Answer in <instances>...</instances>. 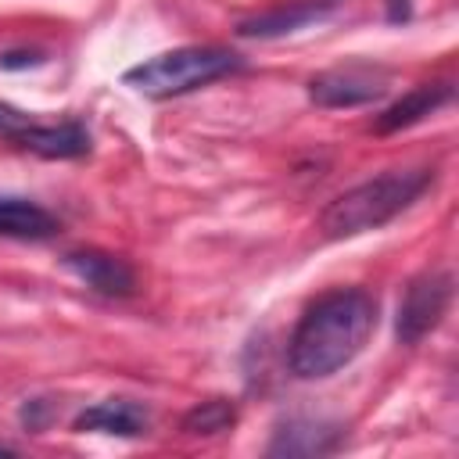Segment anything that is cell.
I'll list each match as a JSON object with an SVG mask.
<instances>
[{
  "mask_svg": "<svg viewBox=\"0 0 459 459\" xmlns=\"http://www.w3.org/2000/svg\"><path fill=\"white\" fill-rule=\"evenodd\" d=\"M377 330V301L362 287L319 294L287 341V366L298 380H326L344 369Z\"/></svg>",
  "mask_w": 459,
  "mask_h": 459,
  "instance_id": "6da1fadb",
  "label": "cell"
},
{
  "mask_svg": "<svg viewBox=\"0 0 459 459\" xmlns=\"http://www.w3.org/2000/svg\"><path fill=\"white\" fill-rule=\"evenodd\" d=\"M430 183H434V169H391L384 176H373L337 194L319 212V230L326 240H344L377 230L394 215H402Z\"/></svg>",
  "mask_w": 459,
  "mask_h": 459,
  "instance_id": "7a4b0ae2",
  "label": "cell"
},
{
  "mask_svg": "<svg viewBox=\"0 0 459 459\" xmlns=\"http://www.w3.org/2000/svg\"><path fill=\"white\" fill-rule=\"evenodd\" d=\"M237 68H240V57L226 47H176L126 68L122 82L151 100H165V97H183L190 90H201Z\"/></svg>",
  "mask_w": 459,
  "mask_h": 459,
  "instance_id": "3957f363",
  "label": "cell"
},
{
  "mask_svg": "<svg viewBox=\"0 0 459 459\" xmlns=\"http://www.w3.org/2000/svg\"><path fill=\"white\" fill-rule=\"evenodd\" d=\"M448 305H452V273L448 269H430V273L416 276L398 301V319H394L398 341L402 344L423 341L441 323Z\"/></svg>",
  "mask_w": 459,
  "mask_h": 459,
  "instance_id": "277c9868",
  "label": "cell"
},
{
  "mask_svg": "<svg viewBox=\"0 0 459 459\" xmlns=\"http://www.w3.org/2000/svg\"><path fill=\"white\" fill-rule=\"evenodd\" d=\"M387 93L384 72L348 65V68H326L308 79V97L319 108H362Z\"/></svg>",
  "mask_w": 459,
  "mask_h": 459,
  "instance_id": "5b68a950",
  "label": "cell"
},
{
  "mask_svg": "<svg viewBox=\"0 0 459 459\" xmlns=\"http://www.w3.org/2000/svg\"><path fill=\"white\" fill-rule=\"evenodd\" d=\"M61 262H65L68 273H75L97 294L129 298L136 290V273L118 255H108V251H97V247H79V251H68Z\"/></svg>",
  "mask_w": 459,
  "mask_h": 459,
  "instance_id": "8992f818",
  "label": "cell"
},
{
  "mask_svg": "<svg viewBox=\"0 0 459 459\" xmlns=\"http://www.w3.org/2000/svg\"><path fill=\"white\" fill-rule=\"evenodd\" d=\"M344 0H287V4H276L255 18H244L237 25V36H247V39H273V36H287V32H298L301 25H312V22H323L326 14H333Z\"/></svg>",
  "mask_w": 459,
  "mask_h": 459,
  "instance_id": "52a82bcc",
  "label": "cell"
},
{
  "mask_svg": "<svg viewBox=\"0 0 459 459\" xmlns=\"http://www.w3.org/2000/svg\"><path fill=\"white\" fill-rule=\"evenodd\" d=\"M11 140L39 158H82L90 151V133L79 122H54V126H39V122H25L11 133Z\"/></svg>",
  "mask_w": 459,
  "mask_h": 459,
  "instance_id": "ba28073f",
  "label": "cell"
},
{
  "mask_svg": "<svg viewBox=\"0 0 459 459\" xmlns=\"http://www.w3.org/2000/svg\"><path fill=\"white\" fill-rule=\"evenodd\" d=\"M151 427V416L143 412V405L136 402H126V398H108V402H97L90 409H82L72 423V430L79 434H115V437H140L147 434Z\"/></svg>",
  "mask_w": 459,
  "mask_h": 459,
  "instance_id": "9c48e42d",
  "label": "cell"
},
{
  "mask_svg": "<svg viewBox=\"0 0 459 459\" xmlns=\"http://www.w3.org/2000/svg\"><path fill=\"white\" fill-rule=\"evenodd\" d=\"M452 97H455L452 82H423V86L409 90L405 97H398L391 108H384V111L377 115L373 129L384 133V136H387V133H398V129H409V126L423 122L427 115H434L437 108H445Z\"/></svg>",
  "mask_w": 459,
  "mask_h": 459,
  "instance_id": "30bf717a",
  "label": "cell"
},
{
  "mask_svg": "<svg viewBox=\"0 0 459 459\" xmlns=\"http://www.w3.org/2000/svg\"><path fill=\"white\" fill-rule=\"evenodd\" d=\"M57 230H61V222L47 208H39V204H32L25 197H0V237L47 240Z\"/></svg>",
  "mask_w": 459,
  "mask_h": 459,
  "instance_id": "8fae6325",
  "label": "cell"
},
{
  "mask_svg": "<svg viewBox=\"0 0 459 459\" xmlns=\"http://www.w3.org/2000/svg\"><path fill=\"white\" fill-rule=\"evenodd\" d=\"M337 441H341V430H333V427L290 420L283 430H276L269 455H319V452L337 448Z\"/></svg>",
  "mask_w": 459,
  "mask_h": 459,
  "instance_id": "7c38bea8",
  "label": "cell"
},
{
  "mask_svg": "<svg viewBox=\"0 0 459 459\" xmlns=\"http://www.w3.org/2000/svg\"><path fill=\"white\" fill-rule=\"evenodd\" d=\"M233 423H237V405L230 398H208L183 412L179 430L186 437H215V434H226Z\"/></svg>",
  "mask_w": 459,
  "mask_h": 459,
  "instance_id": "4fadbf2b",
  "label": "cell"
},
{
  "mask_svg": "<svg viewBox=\"0 0 459 459\" xmlns=\"http://www.w3.org/2000/svg\"><path fill=\"white\" fill-rule=\"evenodd\" d=\"M29 122V115H22V111H14V108H4L0 104V136H7L11 140V133L18 129V126H25Z\"/></svg>",
  "mask_w": 459,
  "mask_h": 459,
  "instance_id": "5bb4252c",
  "label": "cell"
},
{
  "mask_svg": "<svg viewBox=\"0 0 459 459\" xmlns=\"http://www.w3.org/2000/svg\"><path fill=\"white\" fill-rule=\"evenodd\" d=\"M36 61H39V54H32V50H11L0 57V68H29Z\"/></svg>",
  "mask_w": 459,
  "mask_h": 459,
  "instance_id": "9a60e30c",
  "label": "cell"
},
{
  "mask_svg": "<svg viewBox=\"0 0 459 459\" xmlns=\"http://www.w3.org/2000/svg\"><path fill=\"white\" fill-rule=\"evenodd\" d=\"M412 14V0H387V22H405Z\"/></svg>",
  "mask_w": 459,
  "mask_h": 459,
  "instance_id": "2e32d148",
  "label": "cell"
},
{
  "mask_svg": "<svg viewBox=\"0 0 459 459\" xmlns=\"http://www.w3.org/2000/svg\"><path fill=\"white\" fill-rule=\"evenodd\" d=\"M0 452H14V448H11V445H4V441H0Z\"/></svg>",
  "mask_w": 459,
  "mask_h": 459,
  "instance_id": "e0dca14e",
  "label": "cell"
}]
</instances>
